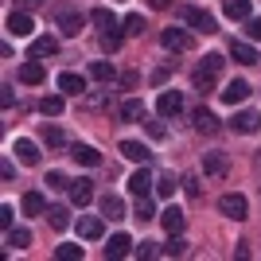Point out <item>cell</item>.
<instances>
[{
	"instance_id": "cell-50",
	"label": "cell",
	"mask_w": 261,
	"mask_h": 261,
	"mask_svg": "<svg viewBox=\"0 0 261 261\" xmlns=\"http://www.w3.org/2000/svg\"><path fill=\"white\" fill-rule=\"evenodd\" d=\"M0 175H4V179H12V175H16V168H12V160H4V164H0Z\"/></svg>"
},
{
	"instance_id": "cell-52",
	"label": "cell",
	"mask_w": 261,
	"mask_h": 261,
	"mask_svg": "<svg viewBox=\"0 0 261 261\" xmlns=\"http://www.w3.org/2000/svg\"><path fill=\"white\" fill-rule=\"evenodd\" d=\"M257 63H261V55H257Z\"/></svg>"
},
{
	"instance_id": "cell-18",
	"label": "cell",
	"mask_w": 261,
	"mask_h": 261,
	"mask_svg": "<svg viewBox=\"0 0 261 261\" xmlns=\"http://www.w3.org/2000/svg\"><path fill=\"white\" fill-rule=\"evenodd\" d=\"M12 152L20 156V164H28V168H32V164H39V148H35L32 141H16V144H12Z\"/></svg>"
},
{
	"instance_id": "cell-2",
	"label": "cell",
	"mask_w": 261,
	"mask_h": 261,
	"mask_svg": "<svg viewBox=\"0 0 261 261\" xmlns=\"http://www.w3.org/2000/svg\"><path fill=\"white\" fill-rule=\"evenodd\" d=\"M55 20H59V32L63 35H78L82 23H86V16L78 8H70V4H59V8H55Z\"/></svg>"
},
{
	"instance_id": "cell-26",
	"label": "cell",
	"mask_w": 261,
	"mask_h": 261,
	"mask_svg": "<svg viewBox=\"0 0 261 261\" xmlns=\"http://www.w3.org/2000/svg\"><path fill=\"white\" fill-rule=\"evenodd\" d=\"M121 117H125V121H144V101L141 98L121 101Z\"/></svg>"
},
{
	"instance_id": "cell-28",
	"label": "cell",
	"mask_w": 261,
	"mask_h": 261,
	"mask_svg": "<svg viewBox=\"0 0 261 261\" xmlns=\"http://www.w3.org/2000/svg\"><path fill=\"white\" fill-rule=\"evenodd\" d=\"M47 222H51V230H66L70 226V211L66 207H47Z\"/></svg>"
},
{
	"instance_id": "cell-3",
	"label": "cell",
	"mask_w": 261,
	"mask_h": 261,
	"mask_svg": "<svg viewBox=\"0 0 261 261\" xmlns=\"http://www.w3.org/2000/svg\"><path fill=\"white\" fill-rule=\"evenodd\" d=\"M32 32H35L32 16H28L23 8H12V12H8V35H16V39H28Z\"/></svg>"
},
{
	"instance_id": "cell-30",
	"label": "cell",
	"mask_w": 261,
	"mask_h": 261,
	"mask_svg": "<svg viewBox=\"0 0 261 261\" xmlns=\"http://www.w3.org/2000/svg\"><path fill=\"white\" fill-rule=\"evenodd\" d=\"M101 215L106 218H125V203H121L117 195H106L101 199Z\"/></svg>"
},
{
	"instance_id": "cell-46",
	"label": "cell",
	"mask_w": 261,
	"mask_h": 261,
	"mask_svg": "<svg viewBox=\"0 0 261 261\" xmlns=\"http://www.w3.org/2000/svg\"><path fill=\"white\" fill-rule=\"evenodd\" d=\"M0 226L12 230V207H0Z\"/></svg>"
},
{
	"instance_id": "cell-19",
	"label": "cell",
	"mask_w": 261,
	"mask_h": 261,
	"mask_svg": "<svg viewBox=\"0 0 261 261\" xmlns=\"http://www.w3.org/2000/svg\"><path fill=\"white\" fill-rule=\"evenodd\" d=\"M191 121H195V133H207V137L218 133V117L207 113V109H195V117H191Z\"/></svg>"
},
{
	"instance_id": "cell-36",
	"label": "cell",
	"mask_w": 261,
	"mask_h": 261,
	"mask_svg": "<svg viewBox=\"0 0 261 261\" xmlns=\"http://www.w3.org/2000/svg\"><path fill=\"white\" fill-rule=\"evenodd\" d=\"M55 257H59V261H82V246H59Z\"/></svg>"
},
{
	"instance_id": "cell-24",
	"label": "cell",
	"mask_w": 261,
	"mask_h": 261,
	"mask_svg": "<svg viewBox=\"0 0 261 261\" xmlns=\"http://www.w3.org/2000/svg\"><path fill=\"white\" fill-rule=\"evenodd\" d=\"M90 20L98 23L101 32H117V16H113L109 8H94V12H90Z\"/></svg>"
},
{
	"instance_id": "cell-11",
	"label": "cell",
	"mask_w": 261,
	"mask_h": 261,
	"mask_svg": "<svg viewBox=\"0 0 261 261\" xmlns=\"http://www.w3.org/2000/svg\"><path fill=\"white\" fill-rule=\"evenodd\" d=\"M59 90H63V94H70V98H82V90H86V78L74 74V70H63V74H59Z\"/></svg>"
},
{
	"instance_id": "cell-22",
	"label": "cell",
	"mask_w": 261,
	"mask_h": 261,
	"mask_svg": "<svg viewBox=\"0 0 261 261\" xmlns=\"http://www.w3.org/2000/svg\"><path fill=\"white\" fill-rule=\"evenodd\" d=\"M230 55H234V63H242V66H250V63H257V51H253L250 43H230Z\"/></svg>"
},
{
	"instance_id": "cell-35",
	"label": "cell",
	"mask_w": 261,
	"mask_h": 261,
	"mask_svg": "<svg viewBox=\"0 0 261 261\" xmlns=\"http://www.w3.org/2000/svg\"><path fill=\"white\" fill-rule=\"evenodd\" d=\"M144 16H125V35H144Z\"/></svg>"
},
{
	"instance_id": "cell-14",
	"label": "cell",
	"mask_w": 261,
	"mask_h": 261,
	"mask_svg": "<svg viewBox=\"0 0 261 261\" xmlns=\"http://www.w3.org/2000/svg\"><path fill=\"white\" fill-rule=\"evenodd\" d=\"M246 98H250V82H242V78H238V82H230V86L222 90V101H226V106H242Z\"/></svg>"
},
{
	"instance_id": "cell-51",
	"label": "cell",
	"mask_w": 261,
	"mask_h": 261,
	"mask_svg": "<svg viewBox=\"0 0 261 261\" xmlns=\"http://www.w3.org/2000/svg\"><path fill=\"white\" fill-rule=\"evenodd\" d=\"M148 4H152V8H168V4H172V0H148Z\"/></svg>"
},
{
	"instance_id": "cell-27",
	"label": "cell",
	"mask_w": 261,
	"mask_h": 261,
	"mask_svg": "<svg viewBox=\"0 0 261 261\" xmlns=\"http://www.w3.org/2000/svg\"><path fill=\"white\" fill-rule=\"evenodd\" d=\"M55 51H59V39H51V35H39V39H32V55H35V59L55 55Z\"/></svg>"
},
{
	"instance_id": "cell-10",
	"label": "cell",
	"mask_w": 261,
	"mask_h": 261,
	"mask_svg": "<svg viewBox=\"0 0 261 261\" xmlns=\"http://www.w3.org/2000/svg\"><path fill=\"white\" fill-rule=\"evenodd\" d=\"M203 172H207V175H215V179H222V175L230 172L226 152H207V156H203Z\"/></svg>"
},
{
	"instance_id": "cell-20",
	"label": "cell",
	"mask_w": 261,
	"mask_h": 261,
	"mask_svg": "<svg viewBox=\"0 0 261 261\" xmlns=\"http://www.w3.org/2000/svg\"><path fill=\"white\" fill-rule=\"evenodd\" d=\"M129 250H133L129 234H113V238H109V246H106V257H125Z\"/></svg>"
},
{
	"instance_id": "cell-32",
	"label": "cell",
	"mask_w": 261,
	"mask_h": 261,
	"mask_svg": "<svg viewBox=\"0 0 261 261\" xmlns=\"http://www.w3.org/2000/svg\"><path fill=\"white\" fill-rule=\"evenodd\" d=\"M43 141L51 144V148H63V144H66V133L59 129V125H43Z\"/></svg>"
},
{
	"instance_id": "cell-33",
	"label": "cell",
	"mask_w": 261,
	"mask_h": 261,
	"mask_svg": "<svg viewBox=\"0 0 261 261\" xmlns=\"http://www.w3.org/2000/svg\"><path fill=\"white\" fill-rule=\"evenodd\" d=\"M8 246H12V250H23V246H32V234L12 226V230H8Z\"/></svg>"
},
{
	"instance_id": "cell-45",
	"label": "cell",
	"mask_w": 261,
	"mask_h": 261,
	"mask_svg": "<svg viewBox=\"0 0 261 261\" xmlns=\"http://www.w3.org/2000/svg\"><path fill=\"white\" fill-rule=\"evenodd\" d=\"M47 0H16V8H23V12H32V8H43Z\"/></svg>"
},
{
	"instance_id": "cell-4",
	"label": "cell",
	"mask_w": 261,
	"mask_h": 261,
	"mask_svg": "<svg viewBox=\"0 0 261 261\" xmlns=\"http://www.w3.org/2000/svg\"><path fill=\"white\" fill-rule=\"evenodd\" d=\"M101 234H106V222H101L98 215H78V238H86V242H98Z\"/></svg>"
},
{
	"instance_id": "cell-13",
	"label": "cell",
	"mask_w": 261,
	"mask_h": 261,
	"mask_svg": "<svg viewBox=\"0 0 261 261\" xmlns=\"http://www.w3.org/2000/svg\"><path fill=\"white\" fill-rule=\"evenodd\" d=\"M230 125H234V133H257L261 129V117L253 113V109H242V113H234Z\"/></svg>"
},
{
	"instance_id": "cell-41",
	"label": "cell",
	"mask_w": 261,
	"mask_h": 261,
	"mask_svg": "<svg viewBox=\"0 0 261 261\" xmlns=\"http://www.w3.org/2000/svg\"><path fill=\"white\" fill-rule=\"evenodd\" d=\"M137 253H141V257H156V253H164V250L156 246V242H141V246H137Z\"/></svg>"
},
{
	"instance_id": "cell-47",
	"label": "cell",
	"mask_w": 261,
	"mask_h": 261,
	"mask_svg": "<svg viewBox=\"0 0 261 261\" xmlns=\"http://www.w3.org/2000/svg\"><path fill=\"white\" fill-rule=\"evenodd\" d=\"M184 187H187V195H191V199H199V184H195V179H191V175H187V179H184Z\"/></svg>"
},
{
	"instance_id": "cell-29",
	"label": "cell",
	"mask_w": 261,
	"mask_h": 261,
	"mask_svg": "<svg viewBox=\"0 0 261 261\" xmlns=\"http://www.w3.org/2000/svg\"><path fill=\"white\" fill-rule=\"evenodd\" d=\"M20 207L28 211V215H47V203H43V195H39V191H28Z\"/></svg>"
},
{
	"instance_id": "cell-16",
	"label": "cell",
	"mask_w": 261,
	"mask_h": 261,
	"mask_svg": "<svg viewBox=\"0 0 261 261\" xmlns=\"http://www.w3.org/2000/svg\"><path fill=\"white\" fill-rule=\"evenodd\" d=\"M121 156H125V160H133V164H148V148H144L141 141H121Z\"/></svg>"
},
{
	"instance_id": "cell-23",
	"label": "cell",
	"mask_w": 261,
	"mask_h": 261,
	"mask_svg": "<svg viewBox=\"0 0 261 261\" xmlns=\"http://www.w3.org/2000/svg\"><path fill=\"white\" fill-rule=\"evenodd\" d=\"M222 12L230 20H250V0H222Z\"/></svg>"
},
{
	"instance_id": "cell-48",
	"label": "cell",
	"mask_w": 261,
	"mask_h": 261,
	"mask_svg": "<svg viewBox=\"0 0 261 261\" xmlns=\"http://www.w3.org/2000/svg\"><path fill=\"white\" fill-rule=\"evenodd\" d=\"M106 101H109V94H90L86 106H106Z\"/></svg>"
},
{
	"instance_id": "cell-17",
	"label": "cell",
	"mask_w": 261,
	"mask_h": 261,
	"mask_svg": "<svg viewBox=\"0 0 261 261\" xmlns=\"http://www.w3.org/2000/svg\"><path fill=\"white\" fill-rule=\"evenodd\" d=\"M70 156H74L78 164H86V168H98V164H101L98 148H90V144H74V148H70Z\"/></svg>"
},
{
	"instance_id": "cell-31",
	"label": "cell",
	"mask_w": 261,
	"mask_h": 261,
	"mask_svg": "<svg viewBox=\"0 0 261 261\" xmlns=\"http://www.w3.org/2000/svg\"><path fill=\"white\" fill-rule=\"evenodd\" d=\"M39 109H43L47 117H59V113H63V94H47V98L39 101Z\"/></svg>"
},
{
	"instance_id": "cell-21",
	"label": "cell",
	"mask_w": 261,
	"mask_h": 261,
	"mask_svg": "<svg viewBox=\"0 0 261 261\" xmlns=\"http://www.w3.org/2000/svg\"><path fill=\"white\" fill-rule=\"evenodd\" d=\"M90 78H98V82H113L117 70H113V63H106V59H94V63H90Z\"/></svg>"
},
{
	"instance_id": "cell-49",
	"label": "cell",
	"mask_w": 261,
	"mask_h": 261,
	"mask_svg": "<svg viewBox=\"0 0 261 261\" xmlns=\"http://www.w3.org/2000/svg\"><path fill=\"white\" fill-rule=\"evenodd\" d=\"M152 82H156V86H164V82H168V66H160V70H156Z\"/></svg>"
},
{
	"instance_id": "cell-25",
	"label": "cell",
	"mask_w": 261,
	"mask_h": 261,
	"mask_svg": "<svg viewBox=\"0 0 261 261\" xmlns=\"http://www.w3.org/2000/svg\"><path fill=\"white\" fill-rule=\"evenodd\" d=\"M70 199H74L78 207H82V203H90V199H94V187H90V179H74V184H70Z\"/></svg>"
},
{
	"instance_id": "cell-15",
	"label": "cell",
	"mask_w": 261,
	"mask_h": 261,
	"mask_svg": "<svg viewBox=\"0 0 261 261\" xmlns=\"http://www.w3.org/2000/svg\"><path fill=\"white\" fill-rule=\"evenodd\" d=\"M160 222H164V230H168V234H184V211L179 207H168V211H160Z\"/></svg>"
},
{
	"instance_id": "cell-8",
	"label": "cell",
	"mask_w": 261,
	"mask_h": 261,
	"mask_svg": "<svg viewBox=\"0 0 261 261\" xmlns=\"http://www.w3.org/2000/svg\"><path fill=\"white\" fill-rule=\"evenodd\" d=\"M160 43L168 47V51H191V35H187L184 28H168V32L160 35Z\"/></svg>"
},
{
	"instance_id": "cell-40",
	"label": "cell",
	"mask_w": 261,
	"mask_h": 261,
	"mask_svg": "<svg viewBox=\"0 0 261 261\" xmlns=\"http://www.w3.org/2000/svg\"><path fill=\"white\" fill-rule=\"evenodd\" d=\"M0 106H4V109H12V106H16V94H12V86H8V82L0 86Z\"/></svg>"
},
{
	"instance_id": "cell-44",
	"label": "cell",
	"mask_w": 261,
	"mask_h": 261,
	"mask_svg": "<svg viewBox=\"0 0 261 261\" xmlns=\"http://www.w3.org/2000/svg\"><path fill=\"white\" fill-rule=\"evenodd\" d=\"M148 133H152V137H156V141H164V137H168V129H164V125H160V121H148Z\"/></svg>"
},
{
	"instance_id": "cell-1",
	"label": "cell",
	"mask_w": 261,
	"mask_h": 261,
	"mask_svg": "<svg viewBox=\"0 0 261 261\" xmlns=\"http://www.w3.org/2000/svg\"><path fill=\"white\" fill-rule=\"evenodd\" d=\"M222 66H226V59L222 55H203V63L195 66V90L199 94H211L218 82V74H222Z\"/></svg>"
},
{
	"instance_id": "cell-5",
	"label": "cell",
	"mask_w": 261,
	"mask_h": 261,
	"mask_svg": "<svg viewBox=\"0 0 261 261\" xmlns=\"http://www.w3.org/2000/svg\"><path fill=\"white\" fill-rule=\"evenodd\" d=\"M125 184H129V191H133L137 199H148V191H152V184H156V179H152V172H148V168L141 164V172H133L129 179H125Z\"/></svg>"
},
{
	"instance_id": "cell-38",
	"label": "cell",
	"mask_w": 261,
	"mask_h": 261,
	"mask_svg": "<svg viewBox=\"0 0 261 261\" xmlns=\"http://www.w3.org/2000/svg\"><path fill=\"white\" fill-rule=\"evenodd\" d=\"M133 218H141V222H148V218H156L152 203H148V199H141V203H137V215H133Z\"/></svg>"
},
{
	"instance_id": "cell-6",
	"label": "cell",
	"mask_w": 261,
	"mask_h": 261,
	"mask_svg": "<svg viewBox=\"0 0 261 261\" xmlns=\"http://www.w3.org/2000/svg\"><path fill=\"white\" fill-rule=\"evenodd\" d=\"M218 211L226 218H234V222H242V218H246V195H238V191H234V195H222L218 199Z\"/></svg>"
},
{
	"instance_id": "cell-42",
	"label": "cell",
	"mask_w": 261,
	"mask_h": 261,
	"mask_svg": "<svg viewBox=\"0 0 261 261\" xmlns=\"http://www.w3.org/2000/svg\"><path fill=\"white\" fill-rule=\"evenodd\" d=\"M47 187H70L63 172H47Z\"/></svg>"
},
{
	"instance_id": "cell-7",
	"label": "cell",
	"mask_w": 261,
	"mask_h": 261,
	"mask_svg": "<svg viewBox=\"0 0 261 261\" xmlns=\"http://www.w3.org/2000/svg\"><path fill=\"white\" fill-rule=\"evenodd\" d=\"M184 20L191 23L195 32H203V35L215 32V16H211V12H203V8H184Z\"/></svg>"
},
{
	"instance_id": "cell-34",
	"label": "cell",
	"mask_w": 261,
	"mask_h": 261,
	"mask_svg": "<svg viewBox=\"0 0 261 261\" xmlns=\"http://www.w3.org/2000/svg\"><path fill=\"white\" fill-rule=\"evenodd\" d=\"M175 184H179V179H175V175H172V172H164V175H160V179H156V191H160V195H164V199H172V191H175Z\"/></svg>"
},
{
	"instance_id": "cell-43",
	"label": "cell",
	"mask_w": 261,
	"mask_h": 261,
	"mask_svg": "<svg viewBox=\"0 0 261 261\" xmlns=\"http://www.w3.org/2000/svg\"><path fill=\"white\" fill-rule=\"evenodd\" d=\"M246 32H250V39H261V16H250V28H246Z\"/></svg>"
},
{
	"instance_id": "cell-39",
	"label": "cell",
	"mask_w": 261,
	"mask_h": 261,
	"mask_svg": "<svg viewBox=\"0 0 261 261\" xmlns=\"http://www.w3.org/2000/svg\"><path fill=\"white\" fill-rule=\"evenodd\" d=\"M101 47H106V51H117L121 47V32H101Z\"/></svg>"
},
{
	"instance_id": "cell-12",
	"label": "cell",
	"mask_w": 261,
	"mask_h": 261,
	"mask_svg": "<svg viewBox=\"0 0 261 261\" xmlns=\"http://www.w3.org/2000/svg\"><path fill=\"white\" fill-rule=\"evenodd\" d=\"M156 109H160V117H175V113L184 109V98H179L175 90H164L160 101H156Z\"/></svg>"
},
{
	"instance_id": "cell-37",
	"label": "cell",
	"mask_w": 261,
	"mask_h": 261,
	"mask_svg": "<svg viewBox=\"0 0 261 261\" xmlns=\"http://www.w3.org/2000/svg\"><path fill=\"white\" fill-rule=\"evenodd\" d=\"M164 253H168V257H179V253H187V242L179 238V234H172V246H164Z\"/></svg>"
},
{
	"instance_id": "cell-9",
	"label": "cell",
	"mask_w": 261,
	"mask_h": 261,
	"mask_svg": "<svg viewBox=\"0 0 261 261\" xmlns=\"http://www.w3.org/2000/svg\"><path fill=\"white\" fill-rule=\"evenodd\" d=\"M47 78V70H43V59H28V63L20 66V82H28V86H39V82H43Z\"/></svg>"
}]
</instances>
